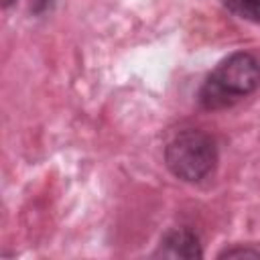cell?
<instances>
[{
    "instance_id": "obj_1",
    "label": "cell",
    "mask_w": 260,
    "mask_h": 260,
    "mask_svg": "<svg viewBox=\"0 0 260 260\" xmlns=\"http://www.w3.org/2000/svg\"><path fill=\"white\" fill-rule=\"evenodd\" d=\"M260 87V61L248 51L221 59L199 87L197 102L207 112L234 108Z\"/></svg>"
},
{
    "instance_id": "obj_2",
    "label": "cell",
    "mask_w": 260,
    "mask_h": 260,
    "mask_svg": "<svg viewBox=\"0 0 260 260\" xmlns=\"http://www.w3.org/2000/svg\"><path fill=\"white\" fill-rule=\"evenodd\" d=\"M219 150L215 138L201 128H183L165 146L167 169L185 183L205 181L217 167Z\"/></svg>"
},
{
    "instance_id": "obj_3",
    "label": "cell",
    "mask_w": 260,
    "mask_h": 260,
    "mask_svg": "<svg viewBox=\"0 0 260 260\" xmlns=\"http://www.w3.org/2000/svg\"><path fill=\"white\" fill-rule=\"evenodd\" d=\"M154 256L195 260V258L203 256V250H201L199 236L193 230H189V228H175V230H169L160 238Z\"/></svg>"
},
{
    "instance_id": "obj_4",
    "label": "cell",
    "mask_w": 260,
    "mask_h": 260,
    "mask_svg": "<svg viewBox=\"0 0 260 260\" xmlns=\"http://www.w3.org/2000/svg\"><path fill=\"white\" fill-rule=\"evenodd\" d=\"M223 6L234 16L260 24V0H223Z\"/></svg>"
},
{
    "instance_id": "obj_5",
    "label": "cell",
    "mask_w": 260,
    "mask_h": 260,
    "mask_svg": "<svg viewBox=\"0 0 260 260\" xmlns=\"http://www.w3.org/2000/svg\"><path fill=\"white\" fill-rule=\"evenodd\" d=\"M242 256H250V258H260V250L248 248V246H234V248H225L217 254V258H242Z\"/></svg>"
}]
</instances>
